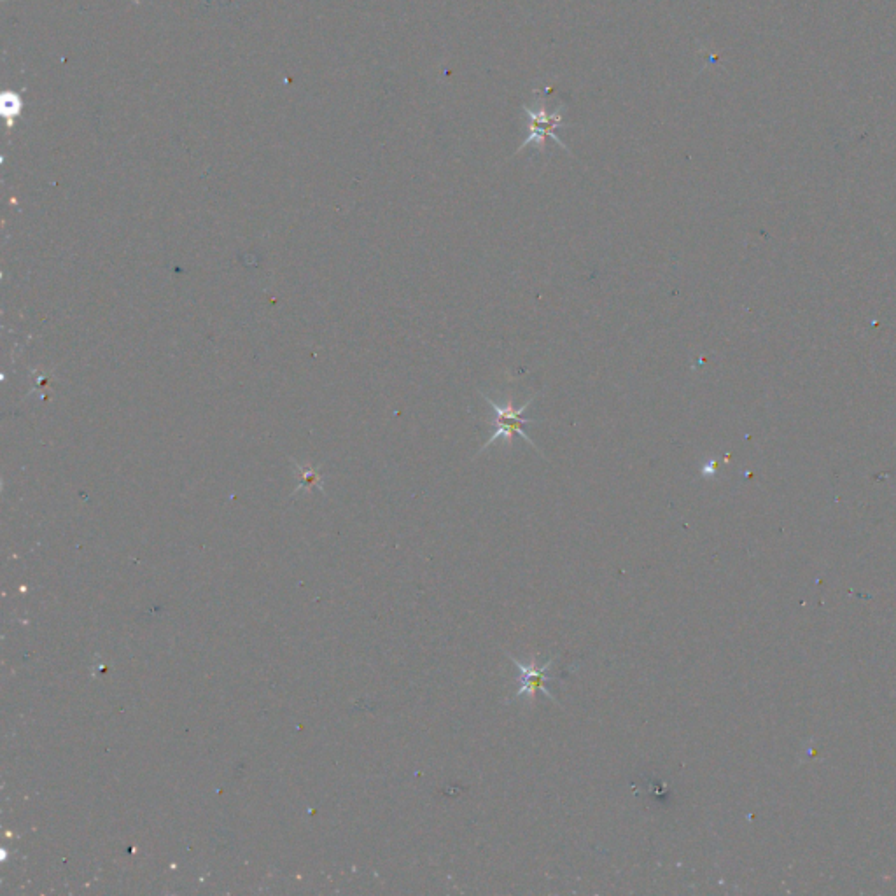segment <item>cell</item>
I'll use <instances>...</instances> for the list:
<instances>
[{
	"instance_id": "1",
	"label": "cell",
	"mask_w": 896,
	"mask_h": 896,
	"mask_svg": "<svg viewBox=\"0 0 896 896\" xmlns=\"http://www.w3.org/2000/svg\"><path fill=\"white\" fill-rule=\"evenodd\" d=\"M546 91H548V88L543 91H538L539 97L534 98V104L524 105V107H522L525 116L529 119V133H527V137H525L524 142L520 144V147H518L517 153L515 154L522 153L525 147L529 146H536L541 153H545L546 139H552L553 142L559 144L564 151L571 153L569 147H567L566 144L557 137V133H555V130H559V128L564 126V114H562V111H564V104L559 102L557 109L548 112V109H546Z\"/></svg>"
},
{
	"instance_id": "2",
	"label": "cell",
	"mask_w": 896,
	"mask_h": 896,
	"mask_svg": "<svg viewBox=\"0 0 896 896\" xmlns=\"http://www.w3.org/2000/svg\"><path fill=\"white\" fill-rule=\"evenodd\" d=\"M482 394L483 399L492 406V410H494V419L490 420V426L494 427V434L490 436L489 441L487 443H483V447L478 450V455L482 454L483 450H487L490 445H494L496 443L497 438H504V440L510 443L513 440V436H520L522 440L527 441L532 448H536L539 454H541V450H539L538 445L532 441L531 436L525 433V426L527 424H532V422H536V419H525L524 413L529 406L532 405V401L534 398L529 399L525 405L520 406V408H515L513 406V401H508L506 405L501 406L497 405L494 399H490L487 394Z\"/></svg>"
},
{
	"instance_id": "3",
	"label": "cell",
	"mask_w": 896,
	"mask_h": 896,
	"mask_svg": "<svg viewBox=\"0 0 896 896\" xmlns=\"http://www.w3.org/2000/svg\"><path fill=\"white\" fill-rule=\"evenodd\" d=\"M508 658H510L511 664L518 669V692L515 693V699H520V697H531L532 699L536 693L541 692L545 693L546 697L552 700V702H557V697L546 686V683L557 679V676L550 671L553 665V658H550L543 665H538L536 660H532L531 665H525L522 662H518L517 658L511 657V655H508Z\"/></svg>"
}]
</instances>
